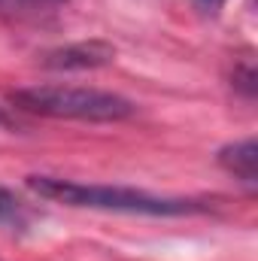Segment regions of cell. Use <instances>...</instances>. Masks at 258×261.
I'll list each match as a JSON object with an SVG mask.
<instances>
[{
    "instance_id": "1",
    "label": "cell",
    "mask_w": 258,
    "mask_h": 261,
    "mask_svg": "<svg viewBox=\"0 0 258 261\" xmlns=\"http://www.w3.org/2000/svg\"><path fill=\"white\" fill-rule=\"evenodd\" d=\"M24 186L34 195L52 203H64L76 210H104V213H128V216H194L207 213V200L194 197H164L131 186H100V182H76L64 176H28Z\"/></svg>"
},
{
    "instance_id": "2",
    "label": "cell",
    "mask_w": 258,
    "mask_h": 261,
    "mask_svg": "<svg viewBox=\"0 0 258 261\" xmlns=\"http://www.w3.org/2000/svg\"><path fill=\"white\" fill-rule=\"evenodd\" d=\"M9 103L46 116V119H70V122H91V125H110L125 122L137 113L128 97L104 91V88H85V85H28L9 94Z\"/></svg>"
},
{
    "instance_id": "3",
    "label": "cell",
    "mask_w": 258,
    "mask_h": 261,
    "mask_svg": "<svg viewBox=\"0 0 258 261\" xmlns=\"http://www.w3.org/2000/svg\"><path fill=\"white\" fill-rule=\"evenodd\" d=\"M110 61H116V49L104 40L70 43V46H61L46 55V67H52V70H94Z\"/></svg>"
},
{
    "instance_id": "4",
    "label": "cell",
    "mask_w": 258,
    "mask_h": 261,
    "mask_svg": "<svg viewBox=\"0 0 258 261\" xmlns=\"http://www.w3.org/2000/svg\"><path fill=\"white\" fill-rule=\"evenodd\" d=\"M219 164L252 195L258 189V146L255 137H243V140H234L228 146L219 149Z\"/></svg>"
},
{
    "instance_id": "5",
    "label": "cell",
    "mask_w": 258,
    "mask_h": 261,
    "mask_svg": "<svg viewBox=\"0 0 258 261\" xmlns=\"http://www.w3.org/2000/svg\"><path fill=\"white\" fill-rule=\"evenodd\" d=\"M37 222V210L28 206L9 189H0V228L9 234H28Z\"/></svg>"
},
{
    "instance_id": "6",
    "label": "cell",
    "mask_w": 258,
    "mask_h": 261,
    "mask_svg": "<svg viewBox=\"0 0 258 261\" xmlns=\"http://www.w3.org/2000/svg\"><path fill=\"white\" fill-rule=\"evenodd\" d=\"M64 0H0V15H9V18H28V15H37L43 9H52Z\"/></svg>"
},
{
    "instance_id": "7",
    "label": "cell",
    "mask_w": 258,
    "mask_h": 261,
    "mask_svg": "<svg viewBox=\"0 0 258 261\" xmlns=\"http://www.w3.org/2000/svg\"><path fill=\"white\" fill-rule=\"evenodd\" d=\"M0 128H12V116L0 107Z\"/></svg>"
},
{
    "instance_id": "8",
    "label": "cell",
    "mask_w": 258,
    "mask_h": 261,
    "mask_svg": "<svg viewBox=\"0 0 258 261\" xmlns=\"http://www.w3.org/2000/svg\"><path fill=\"white\" fill-rule=\"evenodd\" d=\"M200 3H203V6H207V9H219V6H222V3H225V0H200Z\"/></svg>"
}]
</instances>
